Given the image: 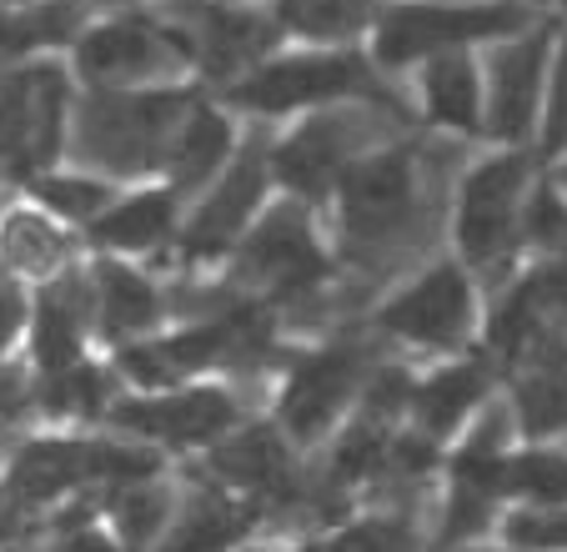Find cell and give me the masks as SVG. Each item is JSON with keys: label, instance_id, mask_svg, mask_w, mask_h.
<instances>
[{"label": "cell", "instance_id": "8fae6325", "mask_svg": "<svg viewBox=\"0 0 567 552\" xmlns=\"http://www.w3.org/2000/svg\"><path fill=\"white\" fill-rule=\"evenodd\" d=\"M367 377V357L357 347H327L317 357H307L291 372L287 392H281V422L291 437L311 442V437L327 432L342 402L357 392V382Z\"/></svg>", "mask_w": 567, "mask_h": 552}, {"label": "cell", "instance_id": "9a60e30c", "mask_svg": "<svg viewBox=\"0 0 567 552\" xmlns=\"http://www.w3.org/2000/svg\"><path fill=\"white\" fill-rule=\"evenodd\" d=\"M216 478L247 492H271V498H291V457L271 427H251V432L231 437L212 452Z\"/></svg>", "mask_w": 567, "mask_h": 552}, {"label": "cell", "instance_id": "2e32d148", "mask_svg": "<svg viewBox=\"0 0 567 552\" xmlns=\"http://www.w3.org/2000/svg\"><path fill=\"white\" fill-rule=\"evenodd\" d=\"M247 528H251L247 502H236L221 488H206L182 508L172 532L161 538V552H226L231 542L247 538Z\"/></svg>", "mask_w": 567, "mask_h": 552}, {"label": "cell", "instance_id": "5bb4252c", "mask_svg": "<svg viewBox=\"0 0 567 552\" xmlns=\"http://www.w3.org/2000/svg\"><path fill=\"white\" fill-rule=\"evenodd\" d=\"M116 422L126 432L156 437L172 447L216 442L236 422V407L226 392H176V397H146V402H121Z\"/></svg>", "mask_w": 567, "mask_h": 552}, {"label": "cell", "instance_id": "836d02e7", "mask_svg": "<svg viewBox=\"0 0 567 552\" xmlns=\"http://www.w3.org/2000/svg\"><path fill=\"white\" fill-rule=\"evenodd\" d=\"M321 552H417V538H412V528L402 518H372L337 532Z\"/></svg>", "mask_w": 567, "mask_h": 552}, {"label": "cell", "instance_id": "44dd1931", "mask_svg": "<svg viewBox=\"0 0 567 552\" xmlns=\"http://www.w3.org/2000/svg\"><path fill=\"white\" fill-rule=\"evenodd\" d=\"M172 222H176L172 192H141L96 216V242L111 246V252H146V246H156L172 232Z\"/></svg>", "mask_w": 567, "mask_h": 552}, {"label": "cell", "instance_id": "7a4b0ae2", "mask_svg": "<svg viewBox=\"0 0 567 552\" xmlns=\"http://www.w3.org/2000/svg\"><path fill=\"white\" fill-rule=\"evenodd\" d=\"M533 6L523 0H482V6H396L377 21V61L408 65L422 55H447L477 41H507L527 31Z\"/></svg>", "mask_w": 567, "mask_h": 552}, {"label": "cell", "instance_id": "3957f363", "mask_svg": "<svg viewBox=\"0 0 567 552\" xmlns=\"http://www.w3.org/2000/svg\"><path fill=\"white\" fill-rule=\"evenodd\" d=\"M342 192V232L352 252H386L412 232L417 216V176L408 151L362 156L337 176Z\"/></svg>", "mask_w": 567, "mask_h": 552}, {"label": "cell", "instance_id": "52a82bcc", "mask_svg": "<svg viewBox=\"0 0 567 552\" xmlns=\"http://www.w3.org/2000/svg\"><path fill=\"white\" fill-rule=\"evenodd\" d=\"M186 61V45L161 35L151 21H111L96 25L86 41L75 45V65L86 81H96L101 91H126L141 81H161Z\"/></svg>", "mask_w": 567, "mask_h": 552}, {"label": "cell", "instance_id": "6da1fadb", "mask_svg": "<svg viewBox=\"0 0 567 552\" xmlns=\"http://www.w3.org/2000/svg\"><path fill=\"white\" fill-rule=\"evenodd\" d=\"M182 111L176 91H101L81 106L75 156L101 171H146L172 151Z\"/></svg>", "mask_w": 567, "mask_h": 552}, {"label": "cell", "instance_id": "603a6c76", "mask_svg": "<svg viewBox=\"0 0 567 552\" xmlns=\"http://www.w3.org/2000/svg\"><path fill=\"white\" fill-rule=\"evenodd\" d=\"M96 297H101V327L106 337H131V331H146L161 311V297L141 282L136 272L116 262H101L96 272Z\"/></svg>", "mask_w": 567, "mask_h": 552}, {"label": "cell", "instance_id": "ba28073f", "mask_svg": "<svg viewBox=\"0 0 567 552\" xmlns=\"http://www.w3.org/2000/svg\"><path fill=\"white\" fill-rule=\"evenodd\" d=\"M547 65H553V35L533 31L507 41L503 51L493 55V71H487V106H482V121L503 141H523L537 121V106H543L547 91Z\"/></svg>", "mask_w": 567, "mask_h": 552}, {"label": "cell", "instance_id": "83f0119b", "mask_svg": "<svg viewBox=\"0 0 567 552\" xmlns=\"http://www.w3.org/2000/svg\"><path fill=\"white\" fill-rule=\"evenodd\" d=\"M111 518H116V532L131 552L146 548L161 528H166V492L141 482H116V498H111Z\"/></svg>", "mask_w": 567, "mask_h": 552}, {"label": "cell", "instance_id": "74e56055", "mask_svg": "<svg viewBox=\"0 0 567 552\" xmlns=\"http://www.w3.org/2000/svg\"><path fill=\"white\" fill-rule=\"evenodd\" d=\"M16 402H21V382H16V377H0V417H11Z\"/></svg>", "mask_w": 567, "mask_h": 552}, {"label": "cell", "instance_id": "484cf974", "mask_svg": "<svg viewBox=\"0 0 567 552\" xmlns=\"http://www.w3.org/2000/svg\"><path fill=\"white\" fill-rule=\"evenodd\" d=\"M497 492H517V498L537 502V508H553V502H567V452H547V447H533V452L503 457V472H497Z\"/></svg>", "mask_w": 567, "mask_h": 552}, {"label": "cell", "instance_id": "8d00e7d4", "mask_svg": "<svg viewBox=\"0 0 567 552\" xmlns=\"http://www.w3.org/2000/svg\"><path fill=\"white\" fill-rule=\"evenodd\" d=\"M65 552H116V548H111L96 528H86V532H75V538L65 542Z\"/></svg>", "mask_w": 567, "mask_h": 552}, {"label": "cell", "instance_id": "e0dca14e", "mask_svg": "<svg viewBox=\"0 0 567 552\" xmlns=\"http://www.w3.org/2000/svg\"><path fill=\"white\" fill-rule=\"evenodd\" d=\"M196 45H202V61L212 65L216 75H231V71L251 65L261 51H267V45H271V25L261 21L257 11L212 6V11H202V31H196Z\"/></svg>", "mask_w": 567, "mask_h": 552}, {"label": "cell", "instance_id": "7c38bea8", "mask_svg": "<svg viewBox=\"0 0 567 552\" xmlns=\"http://www.w3.org/2000/svg\"><path fill=\"white\" fill-rule=\"evenodd\" d=\"M267 166H271L267 151L251 146L247 156H241L221 181H216V192L202 202V212H196L192 232H186V256H192V262L226 252L236 236L247 232L251 212H257L261 192H267Z\"/></svg>", "mask_w": 567, "mask_h": 552}, {"label": "cell", "instance_id": "1f68e13d", "mask_svg": "<svg viewBox=\"0 0 567 552\" xmlns=\"http://www.w3.org/2000/svg\"><path fill=\"white\" fill-rule=\"evenodd\" d=\"M35 196H41L51 212L75 216V222L101 216L111 206V192L101 186V181H91V176H45V181H35Z\"/></svg>", "mask_w": 567, "mask_h": 552}, {"label": "cell", "instance_id": "30bf717a", "mask_svg": "<svg viewBox=\"0 0 567 552\" xmlns=\"http://www.w3.org/2000/svg\"><path fill=\"white\" fill-rule=\"evenodd\" d=\"M241 276H251L257 287L277 292V297L317 282L321 252H317V236H311L301 206H277L271 216H261L257 232L241 246Z\"/></svg>", "mask_w": 567, "mask_h": 552}, {"label": "cell", "instance_id": "ac0fdd59", "mask_svg": "<svg viewBox=\"0 0 567 552\" xmlns=\"http://www.w3.org/2000/svg\"><path fill=\"white\" fill-rule=\"evenodd\" d=\"M482 392H487V367L457 361V367L427 377V382L412 392V417H417V427L427 437H447L452 427L482 402Z\"/></svg>", "mask_w": 567, "mask_h": 552}, {"label": "cell", "instance_id": "ffe728a7", "mask_svg": "<svg viewBox=\"0 0 567 552\" xmlns=\"http://www.w3.org/2000/svg\"><path fill=\"white\" fill-rule=\"evenodd\" d=\"M427 111L447 131H482V71L462 51L427 65Z\"/></svg>", "mask_w": 567, "mask_h": 552}, {"label": "cell", "instance_id": "7402d4cb", "mask_svg": "<svg viewBox=\"0 0 567 552\" xmlns=\"http://www.w3.org/2000/svg\"><path fill=\"white\" fill-rule=\"evenodd\" d=\"M226 156H231V126H226L216 111H192V116L176 126L172 151H166L176 192H192V186H202V181L212 176V171L221 166Z\"/></svg>", "mask_w": 567, "mask_h": 552}, {"label": "cell", "instance_id": "4316f807", "mask_svg": "<svg viewBox=\"0 0 567 552\" xmlns=\"http://www.w3.org/2000/svg\"><path fill=\"white\" fill-rule=\"evenodd\" d=\"M372 11H377V0H281L277 21L297 35L337 41V35H352Z\"/></svg>", "mask_w": 567, "mask_h": 552}, {"label": "cell", "instance_id": "8992f818", "mask_svg": "<svg viewBox=\"0 0 567 552\" xmlns=\"http://www.w3.org/2000/svg\"><path fill=\"white\" fill-rule=\"evenodd\" d=\"M65 116V75L55 65H25L0 81V166H51Z\"/></svg>", "mask_w": 567, "mask_h": 552}, {"label": "cell", "instance_id": "277c9868", "mask_svg": "<svg viewBox=\"0 0 567 552\" xmlns=\"http://www.w3.org/2000/svg\"><path fill=\"white\" fill-rule=\"evenodd\" d=\"M362 91L382 96L367 61H357L347 51H311L247 71L231 85V101L247 111H297V106H321V101L362 96Z\"/></svg>", "mask_w": 567, "mask_h": 552}, {"label": "cell", "instance_id": "f35d334b", "mask_svg": "<svg viewBox=\"0 0 567 552\" xmlns=\"http://www.w3.org/2000/svg\"><path fill=\"white\" fill-rule=\"evenodd\" d=\"M16 512H21V508H16V502L11 498H6V492H0V542H6V538H11V522H16Z\"/></svg>", "mask_w": 567, "mask_h": 552}, {"label": "cell", "instance_id": "5b68a950", "mask_svg": "<svg viewBox=\"0 0 567 552\" xmlns=\"http://www.w3.org/2000/svg\"><path fill=\"white\" fill-rule=\"evenodd\" d=\"M527 171L533 166L523 151H503L467 176L457 206V246L472 266H493L513 252V236L523 226Z\"/></svg>", "mask_w": 567, "mask_h": 552}, {"label": "cell", "instance_id": "f1b7e54d", "mask_svg": "<svg viewBox=\"0 0 567 552\" xmlns=\"http://www.w3.org/2000/svg\"><path fill=\"white\" fill-rule=\"evenodd\" d=\"M507 542L523 552H567V502H553V508H523L503 522Z\"/></svg>", "mask_w": 567, "mask_h": 552}, {"label": "cell", "instance_id": "4fadbf2b", "mask_svg": "<svg viewBox=\"0 0 567 552\" xmlns=\"http://www.w3.org/2000/svg\"><path fill=\"white\" fill-rule=\"evenodd\" d=\"M352 151H357L352 116H317L297 136L281 141L271 166H277L281 186H291L297 196H327L337 186V176L352 166Z\"/></svg>", "mask_w": 567, "mask_h": 552}, {"label": "cell", "instance_id": "d4e9b609", "mask_svg": "<svg viewBox=\"0 0 567 552\" xmlns=\"http://www.w3.org/2000/svg\"><path fill=\"white\" fill-rule=\"evenodd\" d=\"M75 21H81V11H75L71 0H45L35 11H6L0 6V65L35 51V45L65 41L75 31Z\"/></svg>", "mask_w": 567, "mask_h": 552}, {"label": "cell", "instance_id": "cb8c5ba5", "mask_svg": "<svg viewBox=\"0 0 567 552\" xmlns=\"http://www.w3.org/2000/svg\"><path fill=\"white\" fill-rule=\"evenodd\" d=\"M517 427L527 437H553L567 427V367L557 357H533L517 382Z\"/></svg>", "mask_w": 567, "mask_h": 552}, {"label": "cell", "instance_id": "f546056e", "mask_svg": "<svg viewBox=\"0 0 567 552\" xmlns=\"http://www.w3.org/2000/svg\"><path fill=\"white\" fill-rule=\"evenodd\" d=\"M61 236L45 226V216H16L6 226V256H11L21 272H51L61 262Z\"/></svg>", "mask_w": 567, "mask_h": 552}, {"label": "cell", "instance_id": "d590c367", "mask_svg": "<svg viewBox=\"0 0 567 552\" xmlns=\"http://www.w3.org/2000/svg\"><path fill=\"white\" fill-rule=\"evenodd\" d=\"M21 321H25V301H21V292H16V287H0V351H6V347L16 341Z\"/></svg>", "mask_w": 567, "mask_h": 552}, {"label": "cell", "instance_id": "d6a6232c", "mask_svg": "<svg viewBox=\"0 0 567 552\" xmlns=\"http://www.w3.org/2000/svg\"><path fill=\"white\" fill-rule=\"evenodd\" d=\"M45 402H51V412H96L106 402V377L91 361H71L65 372H51Z\"/></svg>", "mask_w": 567, "mask_h": 552}, {"label": "cell", "instance_id": "d6986e66", "mask_svg": "<svg viewBox=\"0 0 567 552\" xmlns=\"http://www.w3.org/2000/svg\"><path fill=\"white\" fill-rule=\"evenodd\" d=\"M81 341H86V287L55 282L41 297V327H35V351H41L45 377L81 361Z\"/></svg>", "mask_w": 567, "mask_h": 552}, {"label": "cell", "instance_id": "4dcf8cb0", "mask_svg": "<svg viewBox=\"0 0 567 552\" xmlns=\"http://www.w3.org/2000/svg\"><path fill=\"white\" fill-rule=\"evenodd\" d=\"M382 457H386V432L377 417H367L362 427H352V432L337 442L332 452V478L337 482H362L367 472L382 468Z\"/></svg>", "mask_w": 567, "mask_h": 552}, {"label": "cell", "instance_id": "e575fe53", "mask_svg": "<svg viewBox=\"0 0 567 552\" xmlns=\"http://www.w3.org/2000/svg\"><path fill=\"white\" fill-rule=\"evenodd\" d=\"M547 116H543V151L547 156H557V151H567V45L553 55V65H547Z\"/></svg>", "mask_w": 567, "mask_h": 552}, {"label": "cell", "instance_id": "9c48e42d", "mask_svg": "<svg viewBox=\"0 0 567 552\" xmlns=\"http://www.w3.org/2000/svg\"><path fill=\"white\" fill-rule=\"evenodd\" d=\"M382 327L392 337H408L417 347H457L472 327V287L457 266H432L417 287H408L382 311Z\"/></svg>", "mask_w": 567, "mask_h": 552}]
</instances>
